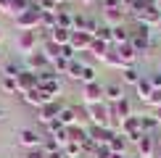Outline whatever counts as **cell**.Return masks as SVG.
<instances>
[{"mask_svg":"<svg viewBox=\"0 0 161 158\" xmlns=\"http://www.w3.org/2000/svg\"><path fill=\"white\" fill-rule=\"evenodd\" d=\"M119 134L127 137V142H140V137H143V129H140V113H132L127 116L124 121H119Z\"/></svg>","mask_w":161,"mask_h":158,"instance_id":"obj_1","label":"cell"},{"mask_svg":"<svg viewBox=\"0 0 161 158\" xmlns=\"http://www.w3.org/2000/svg\"><path fill=\"white\" fill-rule=\"evenodd\" d=\"M40 16H42V11H40L37 5H32L29 11H24L21 16H16L13 21H16L19 32H35L37 26H40Z\"/></svg>","mask_w":161,"mask_h":158,"instance_id":"obj_2","label":"cell"},{"mask_svg":"<svg viewBox=\"0 0 161 158\" xmlns=\"http://www.w3.org/2000/svg\"><path fill=\"white\" fill-rule=\"evenodd\" d=\"M87 116L95 127H111V108L106 103H95V105H85Z\"/></svg>","mask_w":161,"mask_h":158,"instance_id":"obj_3","label":"cell"},{"mask_svg":"<svg viewBox=\"0 0 161 158\" xmlns=\"http://www.w3.org/2000/svg\"><path fill=\"white\" fill-rule=\"evenodd\" d=\"M130 45L137 50V55H140V53H148L151 50V26L137 24V32L130 37Z\"/></svg>","mask_w":161,"mask_h":158,"instance_id":"obj_4","label":"cell"},{"mask_svg":"<svg viewBox=\"0 0 161 158\" xmlns=\"http://www.w3.org/2000/svg\"><path fill=\"white\" fill-rule=\"evenodd\" d=\"M13 45H16V53H21V55L26 58L29 53L37 50V32H19Z\"/></svg>","mask_w":161,"mask_h":158,"instance_id":"obj_5","label":"cell"},{"mask_svg":"<svg viewBox=\"0 0 161 158\" xmlns=\"http://www.w3.org/2000/svg\"><path fill=\"white\" fill-rule=\"evenodd\" d=\"M16 142L21 145V148H26V150H37V148H42V137H40L37 129H19Z\"/></svg>","mask_w":161,"mask_h":158,"instance_id":"obj_6","label":"cell"},{"mask_svg":"<svg viewBox=\"0 0 161 158\" xmlns=\"http://www.w3.org/2000/svg\"><path fill=\"white\" fill-rule=\"evenodd\" d=\"M103 84L100 82H92V84H82V103L85 105H95V103H103Z\"/></svg>","mask_w":161,"mask_h":158,"instance_id":"obj_7","label":"cell"},{"mask_svg":"<svg viewBox=\"0 0 161 158\" xmlns=\"http://www.w3.org/2000/svg\"><path fill=\"white\" fill-rule=\"evenodd\" d=\"M61 108H64V105L58 103V100H53V103H48V105H42V108H37V121L48 127V124H53V121L58 118Z\"/></svg>","mask_w":161,"mask_h":158,"instance_id":"obj_8","label":"cell"},{"mask_svg":"<svg viewBox=\"0 0 161 158\" xmlns=\"http://www.w3.org/2000/svg\"><path fill=\"white\" fill-rule=\"evenodd\" d=\"M24 61H26V69H29V71H35V74H40V71H45V69H50V61L45 58V53H42V50L29 53V55H26Z\"/></svg>","mask_w":161,"mask_h":158,"instance_id":"obj_9","label":"cell"},{"mask_svg":"<svg viewBox=\"0 0 161 158\" xmlns=\"http://www.w3.org/2000/svg\"><path fill=\"white\" fill-rule=\"evenodd\" d=\"M92 40H95V37H90L87 32H71L69 45H71V50H74V53H87V50H90V45H92Z\"/></svg>","mask_w":161,"mask_h":158,"instance_id":"obj_10","label":"cell"},{"mask_svg":"<svg viewBox=\"0 0 161 158\" xmlns=\"http://www.w3.org/2000/svg\"><path fill=\"white\" fill-rule=\"evenodd\" d=\"M24 103H29V105H35V108H42V105H48V103H53L48 95H45L40 87H35V90H29V92H24Z\"/></svg>","mask_w":161,"mask_h":158,"instance_id":"obj_11","label":"cell"},{"mask_svg":"<svg viewBox=\"0 0 161 158\" xmlns=\"http://www.w3.org/2000/svg\"><path fill=\"white\" fill-rule=\"evenodd\" d=\"M37 87L42 90L50 100L61 97V82H58V76H56V79H37Z\"/></svg>","mask_w":161,"mask_h":158,"instance_id":"obj_12","label":"cell"},{"mask_svg":"<svg viewBox=\"0 0 161 158\" xmlns=\"http://www.w3.org/2000/svg\"><path fill=\"white\" fill-rule=\"evenodd\" d=\"M137 21L153 29V26H158V24H161V11L156 8V5H148V8H145V11L137 16Z\"/></svg>","mask_w":161,"mask_h":158,"instance_id":"obj_13","label":"cell"},{"mask_svg":"<svg viewBox=\"0 0 161 158\" xmlns=\"http://www.w3.org/2000/svg\"><path fill=\"white\" fill-rule=\"evenodd\" d=\"M58 124L66 127V129H71V127H77V124H79V116H77L74 105H64V108H61V113H58Z\"/></svg>","mask_w":161,"mask_h":158,"instance_id":"obj_14","label":"cell"},{"mask_svg":"<svg viewBox=\"0 0 161 158\" xmlns=\"http://www.w3.org/2000/svg\"><path fill=\"white\" fill-rule=\"evenodd\" d=\"M116 132L119 129H114V127H95V129H90V137L95 140V145H108Z\"/></svg>","mask_w":161,"mask_h":158,"instance_id":"obj_15","label":"cell"},{"mask_svg":"<svg viewBox=\"0 0 161 158\" xmlns=\"http://www.w3.org/2000/svg\"><path fill=\"white\" fill-rule=\"evenodd\" d=\"M16 82H19V92L24 95V92H29V90L37 87V74H35V71H29V69H24L21 74H19Z\"/></svg>","mask_w":161,"mask_h":158,"instance_id":"obj_16","label":"cell"},{"mask_svg":"<svg viewBox=\"0 0 161 158\" xmlns=\"http://www.w3.org/2000/svg\"><path fill=\"white\" fill-rule=\"evenodd\" d=\"M153 153H156V140L151 134H143L137 142V155L140 158H153Z\"/></svg>","mask_w":161,"mask_h":158,"instance_id":"obj_17","label":"cell"},{"mask_svg":"<svg viewBox=\"0 0 161 158\" xmlns=\"http://www.w3.org/2000/svg\"><path fill=\"white\" fill-rule=\"evenodd\" d=\"M116 55L122 58L124 66H135L137 63V50L132 48L130 42H127V45H116Z\"/></svg>","mask_w":161,"mask_h":158,"instance_id":"obj_18","label":"cell"},{"mask_svg":"<svg viewBox=\"0 0 161 158\" xmlns=\"http://www.w3.org/2000/svg\"><path fill=\"white\" fill-rule=\"evenodd\" d=\"M127 116H132V105H130V100H119V103H114V108H111V118H116V124L119 121H124Z\"/></svg>","mask_w":161,"mask_h":158,"instance_id":"obj_19","label":"cell"},{"mask_svg":"<svg viewBox=\"0 0 161 158\" xmlns=\"http://www.w3.org/2000/svg\"><path fill=\"white\" fill-rule=\"evenodd\" d=\"M50 42H56L58 48H64V45H69V40H71V29H64V26H56V29L48 34Z\"/></svg>","mask_w":161,"mask_h":158,"instance_id":"obj_20","label":"cell"},{"mask_svg":"<svg viewBox=\"0 0 161 158\" xmlns=\"http://www.w3.org/2000/svg\"><path fill=\"white\" fill-rule=\"evenodd\" d=\"M103 97H106L108 103L124 100V87H122V84H106V87H103Z\"/></svg>","mask_w":161,"mask_h":158,"instance_id":"obj_21","label":"cell"},{"mask_svg":"<svg viewBox=\"0 0 161 158\" xmlns=\"http://www.w3.org/2000/svg\"><path fill=\"white\" fill-rule=\"evenodd\" d=\"M140 129H143V134H151L153 129H158L156 113H140Z\"/></svg>","mask_w":161,"mask_h":158,"instance_id":"obj_22","label":"cell"},{"mask_svg":"<svg viewBox=\"0 0 161 158\" xmlns=\"http://www.w3.org/2000/svg\"><path fill=\"white\" fill-rule=\"evenodd\" d=\"M137 82H140L137 66H124V69H122V87H124V84H132V87H135Z\"/></svg>","mask_w":161,"mask_h":158,"instance_id":"obj_23","label":"cell"},{"mask_svg":"<svg viewBox=\"0 0 161 158\" xmlns=\"http://www.w3.org/2000/svg\"><path fill=\"white\" fill-rule=\"evenodd\" d=\"M87 53H92V58H98V61L103 63V58L111 53V48L106 42H100V40H92V45H90V50H87Z\"/></svg>","mask_w":161,"mask_h":158,"instance_id":"obj_24","label":"cell"},{"mask_svg":"<svg viewBox=\"0 0 161 158\" xmlns=\"http://www.w3.org/2000/svg\"><path fill=\"white\" fill-rule=\"evenodd\" d=\"M135 90H137V97L145 103V100L151 97V92H153V84H151V79H148V76H140V82L135 84Z\"/></svg>","mask_w":161,"mask_h":158,"instance_id":"obj_25","label":"cell"},{"mask_svg":"<svg viewBox=\"0 0 161 158\" xmlns=\"http://www.w3.org/2000/svg\"><path fill=\"white\" fill-rule=\"evenodd\" d=\"M108 148H111V153H116V155H124L127 153V137L124 134H114L111 137V142H108Z\"/></svg>","mask_w":161,"mask_h":158,"instance_id":"obj_26","label":"cell"},{"mask_svg":"<svg viewBox=\"0 0 161 158\" xmlns=\"http://www.w3.org/2000/svg\"><path fill=\"white\" fill-rule=\"evenodd\" d=\"M56 26H58V16H56V13L42 11V16H40V29H45V32L50 34V32L56 29Z\"/></svg>","mask_w":161,"mask_h":158,"instance_id":"obj_27","label":"cell"},{"mask_svg":"<svg viewBox=\"0 0 161 158\" xmlns=\"http://www.w3.org/2000/svg\"><path fill=\"white\" fill-rule=\"evenodd\" d=\"M0 90H3L5 95H21V92H19V82L11 79V76H0Z\"/></svg>","mask_w":161,"mask_h":158,"instance_id":"obj_28","label":"cell"},{"mask_svg":"<svg viewBox=\"0 0 161 158\" xmlns=\"http://www.w3.org/2000/svg\"><path fill=\"white\" fill-rule=\"evenodd\" d=\"M95 40H100V42H106V45H111V42H114V26L100 24L98 32H95Z\"/></svg>","mask_w":161,"mask_h":158,"instance_id":"obj_29","label":"cell"},{"mask_svg":"<svg viewBox=\"0 0 161 158\" xmlns=\"http://www.w3.org/2000/svg\"><path fill=\"white\" fill-rule=\"evenodd\" d=\"M103 13H106V24L108 26H122L127 11H103Z\"/></svg>","mask_w":161,"mask_h":158,"instance_id":"obj_30","label":"cell"},{"mask_svg":"<svg viewBox=\"0 0 161 158\" xmlns=\"http://www.w3.org/2000/svg\"><path fill=\"white\" fill-rule=\"evenodd\" d=\"M130 29H127V26L122 24V26H114V42H116V45H127V42H130Z\"/></svg>","mask_w":161,"mask_h":158,"instance_id":"obj_31","label":"cell"},{"mask_svg":"<svg viewBox=\"0 0 161 158\" xmlns=\"http://www.w3.org/2000/svg\"><path fill=\"white\" fill-rule=\"evenodd\" d=\"M56 16H58V26H64V29H71V26H74V16H71L69 11L58 8V11H56Z\"/></svg>","mask_w":161,"mask_h":158,"instance_id":"obj_32","label":"cell"},{"mask_svg":"<svg viewBox=\"0 0 161 158\" xmlns=\"http://www.w3.org/2000/svg\"><path fill=\"white\" fill-rule=\"evenodd\" d=\"M87 137H90V132H87V129H82L79 124H77V127H71V129H69V140H71V142H85Z\"/></svg>","mask_w":161,"mask_h":158,"instance_id":"obj_33","label":"cell"},{"mask_svg":"<svg viewBox=\"0 0 161 158\" xmlns=\"http://www.w3.org/2000/svg\"><path fill=\"white\" fill-rule=\"evenodd\" d=\"M103 66H108V69H119V71L124 69V63H122V58L116 55V50H114V53H108V55L103 58Z\"/></svg>","mask_w":161,"mask_h":158,"instance_id":"obj_34","label":"cell"},{"mask_svg":"<svg viewBox=\"0 0 161 158\" xmlns=\"http://www.w3.org/2000/svg\"><path fill=\"white\" fill-rule=\"evenodd\" d=\"M79 82H82V84H92V82H98V71L92 69V66H85V69H82V76H79Z\"/></svg>","mask_w":161,"mask_h":158,"instance_id":"obj_35","label":"cell"},{"mask_svg":"<svg viewBox=\"0 0 161 158\" xmlns=\"http://www.w3.org/2000/svg\"><path fill=\"white\" fill-rule=\"evenodd\" d=\"M82 69H85V63H79L77 58H74V61H69V71H66V76H71V79H77V82H79Z\"/></svg>","mask_w":161,"mask_h":158,"instance_id":"obj_36","label":"cell"},{"mask_svg":"<svg viewBox=\"0 0 161 158\" xmlns=\"http://www.w3.org/2000/svg\"><path fill=\"white\" fill-rule=\"evenodd\" d=\"M64 155L66 158H82V148H79V142H71L69 140V145L64 148Z\"/></svg>","mask_w":161,"mask_h":158,"instance_id":"obj_37","label":"cell"},{"mask_svg":"<svg viewBox=\"0 0 161 158\" xmlns=\"http://www.w3.org/2000/svg\"><path fill=\"white\" fill-rule=\"evenodd\" d=\"M24 71V66H16V63H5L3 69V76H11V79H19V74Z\"/></svg>","mask_w":161,"mask_h":158,"instance_id":"obj_38","label":"cell"},{"mask_svg":"<svg viewBox=\"0 0 161 158\" xmlns=\"http://www.w3.org/2000/svg\"><path fill=\"white\" fill-rule=\"evenodd\" d=\"M103 11H127L122 0H103Z\"/></svg>","mask_w":161,"mask_h":158,"instance_id":"obj_39","label":"cell"},{"mask_svg":"<svg viewBox=\"0 0 161 158\" xmlns=\"http://www.w3.org/2000/svg\"><path fill=\"white\" fill-rule=\"evenodd\" d=\"M90 158H111V148L108 145H95V153Z\"/></svg>","mask_w":161,"mask_h":158,"instance_id":"obj_40","label":"cell"},{"mask_svg":"<svg viewBox=\"0 0 161 158\" xmlns=\"http://www.w3.org/2000/svg\"><path fill=\"white\" fill-rule=\"evenodd\" d=\"M145 103H148L151 108H161V90H153V92H151V97H148Z\"/></svg>","mask_w":161,"mask_h":158,"instance_id":"obj_41","label":"cell"},{"mask_svg":"<svg viewBox=\"0 0 161 158\" xmlns=\"http://www.w3.org/2000/svg\"><path fill=\"white\" fill-rule=\"evenodd\" d=\"M148 79H151L153 90H161V69H158V71H153V74H148Z\"/></svg>","mask_w":161,"mask_h":158,"instance_id":"obj_42","label":"cell"},{"mask_svg":"<svg viewBox=\"0 0 161 158\" xmlns=\"http://www.w3.org/2000/svg\"><path fill=\"white\" fill-rule=\"evenodd\" d=\"M11 5H13V0H0V13L3 16H11Z\"/></svg>","mask_w":161,"mask_h":158,"instance_id":"obj_43","label":"cell"},{"mask_svg":"<svg viewBox=\"0 0 161 158\" xmlns=\"http://www.w3.org/2000/svg\"><path fill=\"white\" fill-rule=\"evenodd\" d=\"M24 158H45V153H42V150L37 148V150H29V153H26Z\"/></svg>","mask_w":161,"mask_h":158,"instance_id":"obj_44","label":"cell"},{"mask_svg":"<svg viewBox=\"0 0 161 158\" xmlns=\"http://www.w3.org/2000/svg\"><path fill=\"white\" fill-rule=\"evenodd\" d=\"M45 158H66L64 150H53V153H45Z\"/></svg>","mask_w":161,"mask_h":158,"instance_id":"obj_45","label":"cell"},{"mask_svg":"<svg viewBox=\"0 0 161 158\" xmlns=\"http://www.w3.org/2000/svg\"><path fill=\"white\" fill-rule=\"evenodd\" d=\"M122 3H124V8H127V11H130V5H132V3H135V0H122Z\"/></svg>","mask_w":161,"mask_h":158,"instance_id":"obj_46","label":"cell"},{"mask_svg":"<svg viewBox=\"0 0 161 158\" xmlns=\"http://www.w3.org/2000/svg\"><path fill=\"white\" fill-rule=\"evenodd\" d=\"M153 113H156V118H158V121H161V108H156V111H153Z\"/></svg>","mask_w":161,"mask_h":158,"instance_id":"obj_47","label":"cell"},{"mask_svg":"<svg viewBox=\"0 0 161 158\" xmlns=\"http://www.w3.org/2000/svg\"><path fill=\"white\" fill-rule=\"evenodd\" d=\"M79 3H85V5H92V3H95V0H79Z\"/></svg>","mask_w":161,"mask_h":158,"instance_id":"obj_48","label":"cell"},{"mask_svg":"<svg viewBox=\"0 0 161 158\" xmlns=\"http://www.w3.org/2000/svg\"><path fill=\"white\" fill-rule=\"evenodd\" d=\"M3 118H5V111H3V108H0V121H3Z\"/></svg>","mask_w":161,"mask_h":158,"instance_id":"obj_49","label":"cell"},{"mask_svg":"<svg viewBox=\"0 0 161 158\" xmlns=\"http://www.w3.org/2000/svg\"><path fill=\"white\" fill-rule=\"evenodd\" d=\"M3 40H5V34H3V29H0V42H3Z\"/></svg>","mask_w":161,"mask_h":158,"instance_id":"obj_50","label":"cell"},{"mask_svg":"<svg viewBox=\"0 0 161 158\" xmlns=\"http://www.w3.org/2000/svg\"><path fill=\"white\" fill-rule=\"evenodd\" d=\"M156 8H158V11H161V0H158V3H156Z\"/></svg>","mask_w":161,"mask_h":158,"instance_id":"obj_51","label":"cell"},{"mask_svg":"<svg viewBox=\"0 0 161 158\" xmlns=\"http://www.w3.org/2000/svg\"><path fill=\"white\" fill-rule=\"evenodd\" d=\"M158 134H161V121H158Z\"/></svg>","mask_w":161,"mask_h":158,"instance_id":"obj_52","label":"cell"},{"mask_svg":"<svg viewBox=\"0 0 161 158\" xmlns=\"http://www.w3.org/2000/svg\"><path fill=\"white\" fill-rule=\"evenodd\" d=\"M56 3H58V5H61V3H64V0H56Z\"/></svg>","mask_w":161,"mask_h":158,"instance_id":"obj_53","label":"cell"},{"mask_svg":"<svg viewBox=\"0 0 161 158\" xmlns=\"http://www.w3.org/2000/svg\"><path fill=\"white\" fill-rule=\"evenodd\" d=\"M64 3H69V0H64Z\"/></svg>","mask_w":161,"mask_h":158,"instance_id":"obj_54","label":"cell"},{"mask_svg":"<svg viewBox=\"0 0 161 158\" xmlns=\"http://www.w3.org/2000/svg\"><path fill=\"white\" fill-rule=\"evenodd\" d=\"M0 58H3V55H0Z\"/></svg>","mask_w":161,"mask_h":158,"instance_id":"obj_55","label":"cell"},{"mask_svg":"<svg viewBox=\"0 0 161 158\" xmlns=\"http://www.w3.org/2000/svg\"><path fill=\"white\" fill-rule=\"evenodd\" d=\"M82 158H85V155H82Z\"/></svg>","mask_w":161,"mask_h":158,"instance_id":"obj_56","label":"cell"}]
</instances>
